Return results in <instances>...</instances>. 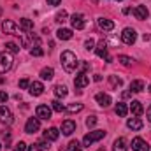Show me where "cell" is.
<instances>
[{"label": "cell", "mask_w": 151, "mask_h": 151, "mask_svg": "<svg viewBox=\"0 0 151 151\" xmlns=\"http://www.w3.org/2000/svg\"><path fill=\"white\" fill-rule=\"evenodd\" d=\"M60 60H62V67L69 74H72L74 70H77V67H79V62H77V58H76V55L72 51H63Z\"/></svg>", "instance_id": "obj_1"}, {"label": "cell", "mask_w": 151, "mask_h": 151, "mask_svg": "<svg viewBox=\"0 0 151 151\" xmlns=\"http://www.w3.org/2000/svg\"><path fill=\"white\" fill-rule=\"evenodd\" d=\"M104 137H106V132L104 130H93V132H90V134H86L83 137V146L84 148H90L93 142H97V141H100Z\"/></svg>", "instance_id": "obj_2"}, {"label": "cell", "mask_w": 151, "mask_h": 151, "mask_svg": "<svg viewBox=\"0 0 151 151\" xmlns=\"http://www.w3.org/2000/svg\"><path fill=\"white\" fill-rule=\"evenodd\" d=\"M11 67H12V56L9 53H2L0 55V74L9 72Z\"/></svg>", "instance_id": "obj_3"}, {"label": "cell", "mask_w": 151, "mask_h": 151, "mask_svg": "<svg viewBox=\"0 0 151 151\" xmlns=\"http://www.w3.org/2000/svg\"><path fill=\"white\" fill-rule=\"evenodd\" d=\"M2 28H4V34H11V35H23V34H21V30L16 27V23H14V21H11V19H5V21H4V25H2Z\"/></svg>", "instance_id": "obj_4"}, {"label": "cell", "mask_w": 151, "mask_h": 151, "mask_svg": "<svg viewBox=\"0 0 151 151\" xmlns=\"http://www.w3.org/2000/svg\"><path fill=\"white\" fill-rule=\"evenodd\" d=\"M135 39H137V32H135L134 28H125V30H123L121 40H123L127 46H132V44L135 42Z\"/></svg>", "instance_id": "obj_5"}, {"label": "cell", "mask_w": 151, "mask_h": 151, "mask_svg": "<svg viewBox=\"0 0 151 151\" xmlns=\"http://www.w3.org/2000/svg\"><path fill=\"white\" fill-rule=\"evenodd\" d=\"M95 53H97V56H99V58H106L107 62H113V58L107 55V44H106L104 40H100V42H99V46L95 47Z\"/></svg>", "instance_id": "obj_6"}, {"label": "cell", "mask_w": 151, "mask_h": 151, "mask_svg": "<svg viewBox=\"0 0 151 151\" xmlns=\"http://www.w3.org/2000/svg\"><path fill=\"white\" fill-rule=\"evenodd\" d=\"M39 128H40L39 118H28V121H27V125H25V132H27V134H35Z\"/></svg>", "instance_id": "obj_7"}, {"label": "cell", "mask_w": 151, "mask_h": 151, "mask_svg": "<svg viewBox=\"0 0 151 151\" xmlns=\"http://www.w3.org/2000/svg\"><path fill=\"white\" fill-rule=\"evenodd\" d=\"M35 114H37L39 119H51V107L40 104V106H37V109H35Z\"/></svg>", "instance_id": "obj_8"}, {"label": "cell", "mask_w": 151, "mask_h": 151, "mask_svg": "<svg viewBox=\"0 0 151 151\" xmlns=\"http://www.w3.org/2000/svg\"><path fill=\"white\" fill-rule=\"evenodd\" d=\"M132 12H134L135 19H139V21H142V19H146V18L150 16V11H148L146 5H137V7H134Z\"/></svg>", "instance_id": "obj_9"}, {"label": "cell", "mask_w": 151, "mask_h": 151, "mask_svg": "<svg viewBox=\"0 0 151 151\" xmlns=\"http://www.w3.org/2000/svg\"><path fill=\"white\" fill-rule=\"evenodd\" d=\"M132 150L134 151H148L150 146H148V142L142 137H135V139H132Z\"/></svg>", "instance_id": "obj_10"}, {"label": "cell", "mask_w": 151, "mask_h": 151, "mask_svg": "<svg viewBox=\"0 0 151 151\" xmlns=\"http://www.w3.org/2000/svg\"><path fill=\"white\" fill-rule=\"evenodd\" d=\"M12 113H11V109L9 107H5V106H2L0 107V121L2 123H5V125H11L12 123Z\"/></svg>", "instance_id": "obj_11"}, {"label": "cell", "mask_w": 151, "mask_h": 151, "mask_svg": "<svg viewBox=\"0 0 151 151\" xmlns=\"http://www.w3.org/2000/svg\"><path fill=\"white\" fill-rule=\"evenodd\" d=\"M70 23H72V27H74L76 30H83L84 28V16L83 14H79V12H76L72 14V18H70Z\"/></svg>", "instance_id": "obj_12"}, {"label": "cell", "mask_w": 151, "mask_h": 151, "mask_svg": "<svg viewBox=\"0 0 151 151\" xmlns=\"http://www.w3.org/2000/svg\"><path fill=\"white\" fill-rule=\"evenodd\" d=\"M74 132H76V121L65 119V121L62 123V134H63V135H70V134H74Z\"/></svg>", "instance_id": "obj_13"}, {"label": "cell", "mask_w": 151, "mask_h": 151, "mask_svg": "<svg viewBox=\"0 0 151 151\" xmlns=\"http://www.w3.org/2000/svg\"><path fill=\"white\" fill-rule=\"evenodd\" d=\"M88 83H90V77H88V74H84V72H81L79 76H76V79H74L76 88H84Z\"/></svg>", "instance_id": "obj_14"}, {"label": "cell", "mask_w": 151, "mask_h": 151, "mask_svg": "<svg viewBox=\"0 0 151 151\" xmlns=\"http://www.w3.org/2000/svg\"><path fill=\"white\" fill-rule=\"evenodd\" d=\"M95 100H97L99 106H102V107H109V106H111V97H109L107 93H97V95H95Z\"/></svg>", "instance_id": "obj_15"}, {"label": "cell", "mask_w": 151, "mask_h": 151, "mask_svg": "<svg viewBox=\"0 0 151 151\" xmlns=\"http://www.w3.org/2000/svg\"><path fill=\"white\" fill-rule=\"evenodd\" d=\"M42 91H44V84L42 83H39V81L30 83V95L39 97V95H42Z\"/></svg>", "instance_id": "obj_16"}, {"label": "cell", "mask_w": 151, "mask_h": 151, "mask_svg": "<svg viewBox=\"0 0 151 151\" xmlns=\"http://www.w3.org/2000/svg\"><path fill=\"white\" fill-rule=\"evenodd\" d=\"M97 23H99V27H100L102 30H106V32H111V30L114 28V23L111 21V19H106V18H99Z\"/></svg>", "instance_id": "obj_17"}, {"label": "cell", "mask_w": 151, "mask_h": 151, "mask_svg": "<svg viewBox=\"0 0 151 151\" xmlns=\"http://www.w3.org/2000/svg\"><path fill=\"white\" fill-rule=\"evenodd\" d=\"M127 127H128L130 130H141V128L144 127V123H142L139 118H130V119L127 121Z\"/></svg>", "instance_id": "obj_18"}, {"label": "cell", "mask_w": 151, "mask_h": 151, "mask_svg": "<svg viewBox=\"0 0 151 151\" xmlns=\"http://www.w3.org/2000/svg\"><path fill=\"white\" fill-rule=\"evenodd\" d=\"M130 111H132V114H135V116H141V114L144 113V107H142V104L139 100H132L130 102Z\"/></svg>", "instance_id": "obj_19"}, {"label": "cell", "mask_w": 151, "mask_h": 151, "mask_svg": "<svg viewBox=\"0 0 151 151\" xmlns=\"http://www.w3.org/2000/svg\"><path fill=\"white\" fill-rule=\"evenodd\" d=\"M58 135H60V132H58V128H47L46 132H44V139L46 141H56L58 139Z\"/></svg>", "instance_id": "obj_20"}, {"label": "cell", "mask_w": 151, "mask_h": 151, "mask_svg": "<svg viewBox=\"0 0 151 151\" xmlns=\"http://www.w3.org/2000/svg\"><path fill=\"white\" fill-rule=\"evenodd\" d=\"M19 27L23 32H32L34 30V21H30L28 18H21L19 19Z\"/></svg>", "instance_id": "obj_21"}, {"label": "cell", "mask_w": 151, "mask_h": 151, "mask_svg": "<svg viewBox=\"0 0 151 151\" xmlns=\"http://www.w3.org/2000/svg\"><path fill=\"white\" fill-rule=\"evenodd\" d=\"M130 90H132V93H141L144 90V81H141V79L132 81L130 83Z\"/></svg>", "instance_id": "obj_22"}, {"label": "cell", "mask_w": 151, "mask_h": 151, "mask_svg": "<svg viewBox=\"0 0 151 151\" xmlns=\"http://www.w3.org/2000/svg\"><path fill=\"white\" fill-rule=\"evenodd\" d=\"M56 37L60 40H69V39H72V30L70 28H60L56 32Z\"/></svg>", "instance_id": "obj_23"}, {"label": "cell", "mask_w": 151, "mask_h": 151, "mask_svg": "<svg viewBox=\"0 0 151 151\" xmlns=\"http://www.w3.org/2000/svg\"><path fill=\"white\" fill-rule=\"evenodd\" d=\"M113 151H127V139L125 137H119L114 141V146H113Z\"/></svg>", "instance_id": "obj_24"}, {"label": "cell", "mask_w": 151, "mask_h": 151, "mask_svg": "<svg viewBox=\"0 0 151 151\" xmlns=\"http://www.w3.org/2000/svg\"><path fill=\"white\" fill-rule=\"evenodd\" d=\"M30 55H32V56H42V55H44V49L40 47V42H39V39H35V46H32V49H30Z\"/></svg>", "instance_id": "obj_25"}, {"label": "cell", "mask_w": 151, "mask_h": 151, "mask_svg": "<svg viewBox=\"0 0 151 151\" xmlns=\"http://www.w3.org/2000/svg\"><path fill=\"white\" fill-rule=\"evenodd\" d=\"M127 113H128L127 104H125V102H118V104H116V114H118V116H121V118H125Z\"/></svg>", "instance_id": "obj_26"}, {"label": "cell", "mask_w": 151, "mask_h": 151, "mask_svg": "<svg viewBox=\"0 0 151 151\" xmlns=\"http://www.w3.org/2000/svg\"><path fill=\"white\" fill-rule=\"evenodd\" d=\"M53 76H55V70H53L51 67H47V69H42V70H40V77H42L44 81H51V79H53Z\"/></svg>", "instance_id": "obj_27"}, {"label": "cell", "mask_w": 151, "mask_h": 151, "mask_svg": "<svg viewBox=\"0 0 151 151\" xmlns=\"http://www.w3.org/2000/svg\"><path fill=\"white\" fill-rule=\"evenodd\" d=\"M67 93L69 91H67V86L65 84H56L55 86V95L56 97H67Z\"/></svg>", "instance_id": "obj_28"}, {"label": "cell", "mask_w": 151, "mask_h": 151, "mask_svg": "<svg viewBox=\"0 0 151 151\" xmlns=\"http://www.w3.org/2000/svg\"><path fill=\"white\" fill-rule=\"evenodd\" d=\"M118 62H119L121 65H125V67H128V65H132V63H134V60H132L130 56H127V55H121V56H118Z\"/></svg>", "instance_id": "obj_29"}, {"label": "cell", "mask_w": 151, "mask_h": 151, "mask_svg": "<svg viewBox=\"0 0 151 151\" xmlns=\"http://www.w3.org/2000/svg\"><path fill=\"white\" fill-rule=\"evenodd\" d=\"M51 107H53V111H56V113L65 111V106H63L60 100H53V102H51Z\"/></svg>", "instance_id": "obj_30"}, {"label": "cell", "mask_w": 151, "mask_h": 151, "mask_svg": "<svg viewBox=\"0 0 151 151\" xmlns=\"http://www.w3.org/2000/svg\"><path fill=\"white\" fill-rule=\"evenodd\" d=\"M81 109H83V104H70V106H67V107H65V111H67V113H79V111H81Z\"/></svg>", "instance_id": "obj_31"}, {"label": "cell", "mask_w": 151, "mask_h": 151, "mask_svg": "<svg viewBox=\"0 0 151 151\" xmlns=\"http://www.w3.org/2000/svg\"><path fill=\"white\" fill-rule=\"evenodd\" d=\"M109 83H111L113 88H119V86L123 84V81H121L119 77H116V76H109Z\"/></svg>", "instance_id": "obj_32"}, {"label": "cell", "mask_w": 151, "mask_h": 151, "mask_svg": "<svg viewBox=\"0 0 151 151\" xmlns=\"http://www.w3.org/2000/svg\"><path fill=\"white\" fill-rule=\"evenodd\" d=\"M81 148H83V146H81L77 141H70L69 146H67V151H81Z\"/></svg>", "instance_id": "obj_33"}, {"label": "cell", "mask_w": 151, "mask_h": 151, "mask_svg": "<svg viewBox=\"0 0 151 151\" xmlns=\"http://www.w3.org/2000/svg\"><path fill=\"white\" fill-rule=\"evenodd\" d=\"M5 47H7L11 53H19V46H18V44H14V42H7V44H5Z\"/></svg>", "instance_id": "obj_34"}, {"label": "cell", "mask_w": 151, "mask_h": 151, "mask_svg": "<svg viewBox=\"0 0 151 151\" xmlns=\"http://www.w3.org/2000/svg\"><path fill=\"white\" fill-rule=\"evenodd\" d=\"M65 19H67V12H65V11H60V12L56 14V21H58V23H63Z\"/></svg>", "instance_id": "obj_35"}, {"label": "cell", "mask_w": 151, "mask_h": 151, "mask_svg": "<svg viewBox=\"0 0 151 151\" xmlns=\"http://www.w3.org/2000/svg\"><path fill=\"white\" fill-rule=\"evenodd\" d=\"M19 88H21V90H27V88H30V81H28L27 77H23V79L19 81Z\"/></svg>", "instance_id": "obj_36"}, {"label": "cell", "mask_w": 151, "mask_h": 151, "mask_svg": "<svg viewBox=\"0 0 151 151\" xmlns=\"http://www.w3.org/2000/svg\"><path fill=\"white\" fill-rule=\"evenodd\" d=\"M84 47H86L88 51H90V49H95V40H93V39H88V40L84 42Z\"/></svg>", "instance_id": "obj_37"}, {"label": "cell", "mask_w": 151, "mask_h": 151, "mask_svg": "<svg viewBox=\"0 0 151 151\" xmlns=\"http://www.w3.org/2000/svg\"><path fill=\"white\" fill-rule=\"evenodd\" d=\"M95 123H97V116H88V119H86V127H95Z\"/></svg>", "instance_id": "obj_38"}, {"label": "cell", "mask_w": 151, "mask_h": 151, "mask_svg": "<svg viewBox=\"0 0 151 151\" xmlns=\"http://www.w3.org/2000/svg\"><path fill=\"white\" fill-rule=\"evenodd\" d=\"M2 137H4V141H5V148H9V142H11V134H9L7 130H4Z\"/></svg>", "instance_id": "obj_39"}, {"label": "cell", "mask_w": 151, "mask_h": 151, "mask_svg": "<svg viewBox=\"0 0 151 151\" xmlns=\"http://www.w3.org/2000/svg\"><path fill=\"white\" fill-rule=\"evenodd\" d=\"M25 150H27V144H25L23 141H19V142L14 146V151H25Z\"/></svg>", "instance_id": "obj_40"}, {"label": "cell", "mask_w": 151, "mask_h": 151, "mask_svg": "<svg viewBox=\"0 0 151 151\" xmlns=\"http://www.w3.org/2000/svg\"><path fill=\"white\" fill-rule=\"evenodd\" d=\"M7 99H9V95H7L5 91H0V104H4V102H7Z\"/></svg>", "instance_id": "obj_41"}, {"label": "cell", "mask_w": 151, "mask_h": 151, "mask_svg": "<svg viewBox=\"0 0 151 151\" xmlns=\"http://www.w3.org/2000/svg\"><path fill=\"white\" fill-rule=\"evenodd\" d=\"M28 151H42L39 148V144H32V146H28Z\"/></svg>", "instance_id": "obj_42"}, {"label": "cell", "mask_w": 151, "mask_h": 151, "mask_svg": "<svg viewBox=\"0 0 151 151\" xmlns=\"http://www.w3.org/2000/svg\"><path fill=\"white\" fill-rule=\"evenodd\" d=\"M39 148H40V150H49V144H47V142H42V141H40V142H39Z\"/></svg>", "instance_id": "obj_43"}, {"label": "cell", "mask_w": 151, "mask_h": 151, "mask_svg": "<svg viewBox=\"0 0 151 151\" xmlns=\"http://www.w3.org/2000/svg\"><path fill=\"white\" fill-rule=\"evenodd\" d=\"M121 97H123V99H130V97H132V91H123Z\"/></svg>", "instance_id": "obj_44"}, {"label": "cell", "mask_w": 151, "mask_h": 151, "mask_svg": "<svg viewBox=\"0 0 151 151\" xmlns=\"http://www.w3.org/2000/svg\"><path fill=\"white\" fill-rule=\"evenodd\" d=\"M60 2H62V0H47L49 5H60Z\"/></svg>", "instance_id": "obj_45"}, {"label": "cell", "mask_w": 151, "mask_h": 151, "mask_svg": "<svg viewBox=\"0 0 151 151\" xmlns=\"http://www.w3.org/2000/svg\"><path fill=\"white\" fill-rule=\"evenodd\" d=\"M81 69H83V70H86V69H90V63H86V62H84V63H81Z\"/></svg>", "instance_id": "obj_46"}, {"label": "cell", "mask_w": 151, "mask_h": 151, "mask_svg": "<svg viewBox=\"0 0 151 151\" xmlns=\"http://www.w3.org/2000/svg\"><path fill=\"white\" fill-rule=\"evenodd\" d=\"M150 39H151L150 34H144V35H142V40H144V42H146V40H150Z\"/></svg>", "instance_id": "obj_47"}, {"label": "cell", "mask_w": 151, "mask_h": 151, "mask_svg": "<svg viewBox=\"0 0 151 151\" xmlns=\"http://www.w3.org/2000/svg\"><path fill=\"white\" fill-rule=\"evenodd\" d=\"M93 79H95V81L99 83V81H102V76H100V74H97V76H95V77H93Z\"/></svg>", "instance_id": "obj_48"}, {"label": "cell", "mask_w": 151, "mask_h": 151, "mask_svg": "<svg viewBox=\"0 0 151 151\" xmlns=\"http://www.w3.org/2000/svg\"><path fill=\"white\" fill-rule=\"evenodd\" d=\"M146 114H148V119H150V123H151V106H150V109H148V113Z\"/></svg>", "instance_id": "obj_49"}, {"label": "cell", "mask_w": 151, "mask_h": 151, "mask_svg": "<svg viewBox=\"0 0 151 151\" xmlns=\"http://www.w3.org/2000/svg\"><path fill=\"white\" fill-rule=\"evenodd\" d=\"M0 14H2V9H0Z\"/></svg>", "instance_id": "obj_50"}, {"label": "cell", "mask_w": 151, "mask_h": 151, "mask_svg": "<svg viewBox=\"0 0 151 151\" xmlns=\"http://www.w3.org/2000/svg\"><path fill=\"white\" fill-rule=\"evenodd\" d=\"M150 91H151V86H150Z\"/></svg>", "instance_id": "obj_51"}, {"label": "cell", "mask_w": 151, "mask_h": 151, "mask_svg": "<svg viewBox=\"0 0 151 151\" xmlns=\"http://www.w3.org/2000/svg\"><path fill=\"white\" fill-rule=\"evenodd\" d=\"M0 148H2V144H0Z\"/></svg>", "instance_id": "obj_52"}, {"label": "cell", "mask_w": 151, "mask_h": 151, "mask_svg": "<svg viewBox=\"0 0 151 151\" xmlns=\"http://www.w3.org/2000/svg\"><path fill=\"white\" fill-rule=\"evenodd\" d=\"M118 2H119V0H118Z\"/></svg>", "instance_id": "obj_53"}]
</instances>
